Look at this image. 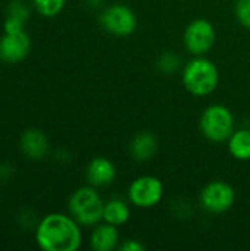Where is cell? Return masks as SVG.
<instances>
[{"label":"cell","mask_w":250,"mask_h":251,"mask_svg":"<svg viewBox=\"0 0 250 251\" xmlns=\"http://www.w3.org/2000/svg\"><path fill=\"white\" fill-rule=\"evenodd\" d=\"M121 244L119 226L108 222L97 224L90 235V247L94 251H113Z\"/></svg>","instance_id":"8fae6325"},{"label":"cell","mask_w":250,"mask_h":251,"mask_svg":"<svg viewBox=\"0 0 250 251\" xmlns=\"http://www.w3.org/2000/svg\"><path fill=\"white\" fill-rule=\"evenodd\" d=\"M234 15L239 24L250 31V0H236Z\"/></svg>","instance_id":"d6986e66"},{"label":"cell","mask_w":250,"mask_h":251,"mask_svg":"<svg viewBox=\"0 0 250 251\" xmlns=\"http://www.w3.org/2000/svg\"><path fill=\"white\" fill-rule=\"evenodd\" d=\"M228 153L240 162L250 160V129L239 128L227 140Z\"/></svg>","instance_id":"2e32d148"},{"label":"cell","mask_w":250,"mask_h":251,"mask_svg":"<svg viewBox=\"0 0 250 251\" xmlns=\"http://www.w3.org/2000/svg\"><path fill=\"white\" fill-rule=\"evenodd\" d=\"M40 221H37L35 215L31 212V210H24L21 212L19 215V224L24 229H32V228H37Z\"/></svg>","instance_id":"ffe728a7"},{"label":"cell","mask_w":250,"mask_h":251,"mask_svg":"<svg viewBox=\"0 0 250 251\" xmlns=\"http://www.w3.org/2000/svg\"><path fill=\"white\" fill-rule=\"evenodd\" d=\"M22 153L31 160H41L49 151V140L43 131L37 128H29L21 135L19 141Z\"/></svg>","instance_id":"7c38bea8"},{"label":"cell","mask_w":250,"mask_h":251,"mask_svg":"<svg viewBox=\"0 0 250 251\" xmlns=\"http://www.w3.org/2000/svg\"><path fill=\"white\" fill-rule=\"evenodd\" d=\"M199 128L202 135L211 143H227L236 131V119L233 112L220 103L209 104L200 115Z\"/></svg>","instance_id":"277c9868"},{"label":"cell","mask_w":250,"mask_h":251,"mask_svg":"<svg viewBox=\"0 0 250 251\" xmlns=\"http://www.w3.org/2000/svg\"><path fill=\"white\" fill-rule=\"evenodd\" d=\"M116 178V166L115 163L105 157L96 156L85 166V179L87 184L94 188H106L113 184Z\"/></svg>","instance_id":"30bf717a"},{"label":"cell","mask_w":250,"mask_h":251,"mask_svg":"<svg viewBox=\"0 0 250 251\" xmlns=\"http://www.w3.org/2000/svg\"><path fill=\"white\" fill-rule=\"evenodd\" d=\"M158 153V138L150 131H140L134 134L130 141V154L136 162H149Z\"/></svg>","instance_id":"4fadbf2b"},{"label":"cell","mask_w":250,"mask_h":251,"mask_svg":"<svg viewBox=\"0 0 250 251\" xmlns=\"http://www.w3.org/2000/svg\"><path fill=\"white\" fill-rule=\"evenodd\" d=\"M217 31L211 21L197 18L192 21L183 34L184 49L192 56H206L215 46Z\"/></svg>","instance_id":"52a82bcc"},{"label":"cell","mask_w":250,"mask_h":251,"mask_svg":"<svg viewBox=\"0 0 250 251\" xmlns=\"http://www.w3.org/2000/svg\"><path fill=\"white\" fill-rule=\"evenodd\" d=\"M29 18V7L22 0H13L9 4L7 16L4 19V32H21L25 31V22Z\"/></svg>","instance_id":"9a60e30c"},{"label":"cell","mask_w":250,"mask_h":251,"mask_svg":"<svg viewBox=\"0 0 250 251\" xmlns=\"http://www.w3.org/2000/svg\"><path fill=\"white\" fill-rule=\"evenodd\" d=\"M236 197V191L228 182L215 179L202 188L199 203L205 212L211 215H222L234 206Z\"/></svg>","instance_id":"ba28073f"},{"label":"cell","mask_w":250,"mask_h":251,"mask_svg":"<svg viewBox=\"0 0 250 251\" xmlns=\"http://www.w3.org/2000/svg\"><path fill=\"white\" fill-rule=\"evenodd\" d=\"M128 201L137 209H152L158 206L165 194L164 182L155 175H140L128 187Z\"/></svg>","instance_id":"8992f818"},{"label":"cell","mask_w":250,"mask_h":251,"mask_svg":"<svg viewBox=\"0 0 250 251\" xmlns=\"http://www.w3.org/2000/svg\"><path fill=\"white\" fill-rule=\"evenodd\" d=\"M105 201L97 193V188L91 185L80 187L72 193L68 201L69 215L81 226H96L103 221Z\"/></svg>","instance_id":"3957f363"},{"label":"cell","mask_w":250,"mask_h":251,"mask_svg":"<svg viewBox=\"0 0 250 251\" xmlns=\"http://www.w3.org/2000/svg\"><path fill=\"white\" fill-rule=\"evenodd\" d=\"M156 68L165 75H174L181 69V57L174 51H164L156 60Z\"/></svg>","instance_id":"e0dca14e"},{"label":"cell","mask_w":250,"mask_h":251,"mask_svg":"<svg viewBox=\"0 0 250 251\" xmlns=\"http://www.w3.org/2000/svg\"><path fill=\"white\" fill-rule=\"evenodd\" d=\"M118 250L121 251H144L146 250V246L140 241V240H136V238H128V240H124Z\"/></svg>","instance_id":"44dd1931"},{"label":"cell","mask_w":250,"mask_h":251,"mask_svg":"<svg viewBox=\"0 0 250 251\" xmlns=\"http://www.w3.org/2000/svg\"><path fill=\"white\" fill-rule=\"evenodd\" d=\"M130 201L121 197H112L105 201L103 206V222L112 224L115 226H122L131 219Z\"/></svg>","instance_id":"5bb4252c"},{"label":"cell","mask_w":250,"mask_h":251,"mask_svg":"<svg viewBox=\"0 0 250 251\" xmlns=\"http://www.w3.org/2000/svg\"><path fill=\"white\" fill-rule=\"evenodd\" d=\"M99 22L106 32L115 37H128L134 34L139 24L136 12L124 3L105 6L100 12Z\"/></svg>","instance_id":"5b68a950"},{"label":"cell","mask_w":250,"mask_h":251,"mask_svg":"<svg viewBox=\"0 0 250 251\" xmlns=\"http://www.w3.org/2000/svg\"><path fill=\"white\" fill-rule=\"evenodd\" d=\"M31 51V38L25 31L4 32L0 38V60L4 63H19Z\"/></svg>","instance_id":"9c48e42d"},{"label":"cell","mask_w":250,"mask_h":251,"mask_svg":"<svg viewBox=\"0 0 250 251\" xmlns=\"http://www.w3.org/2000/svg\"><path fill=\"white\" fill-rule=\"evenodd\" d=\"M13 175V166L9 163H0V184L7 182Z\"/></svg>","instance_id":"7402d4cb"},{"label":"cell","mask_w":250,"mask_h":251,"mask_svg":"<svg viewBox=\"0 0 250 251\" xmlns=\"http://www.w3.org/2000/svg\"><path fill=\"white\" fill-rule=\"evenodd\" d=\"M32 3L38 13H41L46 18H53L62 12L66 0H32Z\"/></svg>","instance_id":"ac0fdd59"},{"label":"cell","mask_w":250,"mask_h":251,"mask_svg":"<svg viewBox=\"0 0 250 251\" xmlns=\"http://www.w3.org/2000/svg\"><path fill=\"white\" fill-rule=\"evenodd\" d=\"M84 3L91 9H100L105 4V0H84Z\"/></svg>","instance_id":"603a6c76"},{"label":"cell","mask_w":250,"mask_h":251,"mask_svg":"<svg viewBox=\"0 0 250 251\" xmlns=\"http://www.w3.org/2000/svg\"><path fill=\"white\" fill-rule=\"evenodd\" d=\"M81 225L69 215L50 213L35 228V240L44 251H75L81 247Z\"/></svg>","instance_id":"6da1fadb"},{"label":"cell","mask_w":250,"mask_h":251,"mask_svg":"<svg viewBox=\"0 0 250 251\" xmlns=\"http://www.w3.org/2000/svg\"><path fill=\"white\" fill-rule=\"evenodd\" d=\"M181 81L192 96L206 97L217 90L220 71L206 56H193V59L186 62L181 69Z\"/></svg>","instance_id":"7a4b0ae2"}]
</instances>
